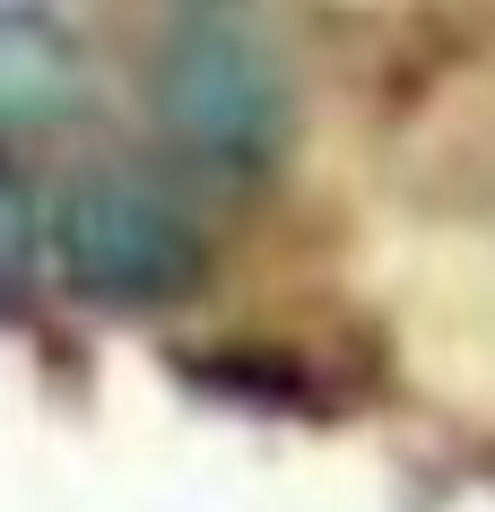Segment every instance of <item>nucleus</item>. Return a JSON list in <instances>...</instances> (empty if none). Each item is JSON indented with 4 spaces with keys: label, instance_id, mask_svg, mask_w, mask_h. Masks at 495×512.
Listing matches in <instances>:
<instances>
[{
    "label": "nucleus",
    "instance_id": "nucleus-1",
    "mask_svg": "<svg viewBox=\"0 0 495 512\" xmlns=\"http://www.w3.org/2000/svg\"><path fill=\"white\" fill-rule=\"evenodd\" d=\"M148 105H157V131L174 139V157L209 165V174H270L296 131V87H287L278 44L226 9H200L165 35L157 70H148Z\"/></svg>",
    "mask_w": 495,
    "mask_h": 512
},
{
    "label": "nucleus",
    "instance_id": "nucleus-2",
    "mask_svg": "<svg viewBox=\"0 0 495 512\" xmlns=\"http://www.w3.org/2000/svg\"><path fill=\"white\" fill-rule=\"evenodd\" d=\"M53 261L87 304L157 313L209 278V243L165 183L131 174V165H87L53 200Z\"/></svg>",
    "mask_w": 495,
    "mask_h": 512
},
{
    "label": "nucleus",
    "instance_id": "nucleus-3",
    "mask_svg": "<svg viewBox=\"0 0 495 512\" xmlns=\"http://www.w3.org/2000/svg\"><path fill=\"white\" fill-rule=\"evenodd\" d=\"M87 96V53L79 35L44 9H0V131H44Z\"/></svg>",
    "mask_w": 495,
    "mask_h": 512
},
{
    "label": "nucleus",
    "instance_id": "nucleus-4",
    "mask_svg": "<svg viewBox=\"0 0 495 512\" xmlns=\"http://www.w3.org/2000/svg\"><path fill=\"white\" fill-rule=\"evenodd\" d=\"M35 252H44L35 209H27V191L9 183V165H0V296H18V287L35 278Z\"/></svg>",
    "mask_w": 495,
    "mask_h": 512
}]
</instances>
